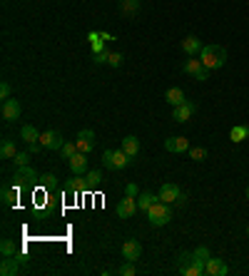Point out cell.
Segmentation results:
<instances>
[{"label":"cell","instance_id":"obj_1","mask_svg":"<svg viewBox=\"0 0 249 276\" xmlns=\"http://www.w3.org/2000/svg\"><path fill=\"white\" fill-rule=\"evenodd\" d=\"M204 67H210V70H219V67H224V62H227V50L222 48V45H204L202 50H199V55H197Z\"/></svg>","mask_w":249,"mask_h":276},{"label":"cell","instance_id":"obj_2","mask_svg":"<svg viewBox=\"0 0 249 276\" xmlns=\"http://www.w3.org/2000/svg\"><path fill=\"white\" fill-rule=\"evenodd\" d=\"M147 219H150V224L152 226H164V224H170L172 221V207L167 204V202H162V199H157L155 204L145 212Z\"/></svg>","mask_w":249,"mask_h":276},{"label":"cell","instance_id":"obj_3","mask_svg":"<svg viewBox=\"0 0 249 276\" xmlns=\"http://www.w3.org/2000/svg\"><path fill=\"white\" fill-rule=\"evenodd\" d=\"M102 164H105L107 169H112V172H120V169L132 164V157L124 152L122 147H120V150H107V152L102 154Z\"/></svg>","mask_w":249,"mask_h":276},{"label":"cell","instance_id":"obj_4","mask_svg":"<svg viewBox=\"0 0 249 276\" xmlns=\"http://www.w3.org/2000/svg\"><path fill=\"white\" fill-rule=\"evenodd\" d=\"M157 199H162V202H167V204H185L187 197L177 184L164 182L162 187H159V192H157Z\"/></svg>","mask_w":249,"mask_h":276},{"label":"cell","instance_id":"obj_5","mask_svg":"<svg viewBox=\"0 0 249 276\" xmlns=\"http://www.w3.org/2000/svg\"><path fill=\"white\" fill-rule=\"evenodd\" d=\"M194 112H197V105L194 102H189V100H185L182 105H177V107H172V120L180 124L189 122L192 117H194Z\"/></svg>","mask_w":249,"mask_h":276},{"label":"cell","instance_id":"obj_6","mask_svg":"<svg viewBox=\"0 0 249 276\" xmlns=\"http://www.w3.org/2000/svg\"><path fill=\"white\" fill-rule=\"evenodd\" d=\"M75 145H77V152L90 154L95 150V145H97V137H95L93 129H80L77 137H75Z\"/></svg>","mask_w":249,"mask_h":276},{"label":"cell","instance_id":"obj_7","mask_svg":"<svg viewBox=\"0 0 249 276\" xmlns=\"http://www.w3.org/2000/svg\"><path fill=\"white\" fill-rule=\"evenodd\" d=\"M115 212H117V216H120V219H130V216H135V212H137V197H130V194H124L122 199L117 202Z\"/></svg>","mask_w":249,"mask_h":276},{"label":"cell","instance_id":"obj_8","mask_svg":"<svg viewBox=\"0 0 249 276\" xmlns=\"http://www.w3.org/2000/svg\"><path fill=\"white\" fill-rule=\"evenodd\" d=\"M40 145H43L45 150H58V152H60L62 145H65V140H62L60 132L48 129V132H40Z\"/></svg>","mask_w":249,"mask_h":276},{"label":"cell","instance_id":"obj_9","mask_svg":"<svg viewBox=\"0 0 249 276\" xmlns=\"http://www.w3.org/2000/svg\"><path fill=\"white\" fill-rule=\"evenodd\" d=\"M13 179H15V187H28V184H35V179H40V177H37V172L32 169L30 164H28V167H18L15 174H13Z\"/></svg>","mask_w":249,"mask_h":276},{"label":"cell","instance_id":"obj_10","mask_svg":"<svg viewBox=\"0 0 249 276\" xmlns=\"http://www.w3.org/2000/svg\"><path fill=\"white\" fill-rule=\"evenodd\" d=\"M0 112H3V120H5V122H13V120L20 117L23 110H20V102H18L15 97H8V100H3V110H0Z\"/></svg>","mask_w":249,"mask_h":276},{"label":"cell","instance_id":"obj_11","mask_svg":"<svg viewBox=\"0 0 249 276\" xmlns=\"http://www.w3.org/2000/svg\"><path fill=\"white\" fill-rule=\"evenodd\" d=\"M142 256V244L137 239H127L122 244V259L124 261H137Z\"/></svg>","mask_w":249,"mask_h":276},{"label":"cell","instance_id":"obj_12","mask_svg":"<svg viewBox=\"0 0 249 276\" xmlns=\"http://www.w3.org/2000/svg\"><path fill=\"white\" fill-rule=\"evenodd\" d=\"M164 150L172 154L189 152V140H187V137H167V140H164Z\"/></svg>","mask_w":249,"mask_h":276},{"label":"cell","instance_id":"obj_13","mask_svg":"<svg viewBox=\"0 0 249 276\" xmlns=\"http://www.w3.org/2000/svg\"><path fill=\"white\" fill-rule=\"evenodd\" d=\"M204 269H207V274H210V276H227V274H229L227 261H224V259H217V256H210Z\"/></svg>","mask_w":249,"mask_h":276},{"label":"cell","instance_id":"obj_14","mask_svg":"<svg viewBox=\"0 0 249 276\" xmlns=\"http://www.w3.org/2000/svg\"><path fill=\"white\" fill-rule=\"evenodd\" d=\"M67 164H70V172H72V174H85V172H88V154L75 152L67 159Z\"/></svg>","mask_w":249,"mask_h":276},{"label":"cell","instance_id":"obj_15","mask_svg":"<svg viewBox=\"0 0 249 276\" xmlns=\"http://www.w3.org/2000/svg\"><path fill=\"white\" fill-rule=\"evenodd\" d=\"M202 48H204V45L199 42V37H197V35H187L185 40H182V53H185L187 58H197Z\"/></svg>","mask_w":249,"mask_h":276},{"label":"cell","instance_id":"obj_16","mask_svg":"<svg viewBox=\"0 0 249 276\" xmlns=\"http://www.w3.org/2000/svg\"><path fill=\"white\" fill-rule=\"evenodd\" d=\"M18 271H20V259H15V256H3L0 276H15Z\"/></svg>","mask_w":249,"mask_h":276},{"label":"cell","instance_id":"obj_17","mask_svg":"<svg viewBox=\"0 0 249 276\" xmlns=\"http://www.w3.org/2000/svg\"><path fill=\"white\" fill-rule=\"evenodd\" d=\"M247 137H249V127H247V124H234V127L229 129V140H232L234 145L244 142Z\"/></svg>","mask_w":249,"mask_h":276},{"label":"cell","instance_id":"obj_18","mask_svg":"<svg viewBox=\"0 0 249 276\" xmlns=\"http://www.w3.org/2000/svg\"><path fill=\"white\" fill-rule=\"evenodd\" d=\"M122 150H124L127 154H130L132 159H135V157L140 154V140H137L135 134H127V137L122 140Z\"/></svg>","mask_w":249,"mask_h":276},{"label":"cell","instance_id":"obj_19","mask_svg":"<svg viewBox=\"0 0 249 276\" xmlns=\"http://www.w3.org/2000/svg\"><path fill=\"white\" fill-rule=\"evenodd\" d=\"M164 100H167L172 107H177V105H182V102H185V92L180 90V87H170V90L164 92Z\"/></svg>","mask_w":249,"mask_h":276},{"label":"cell","instance_id":"obj_20","mask_svg":"<svg viewBox=\"0 0 249 276\" xmlns=\"http://www.w3.org/2000/svg\"><path fill=\"white\" fill-rule=\"evenodd\" d=\"M157 202V197L155 194H150V192H142V194H137V209L140 212H147L152 204Z\"/></svg>","mask_w":249,"mask_h":276},{"label":"cell","instance_id":"obj_21","mask_svg":"<svg viewBox=\"0 0 249 276\" xmlns=\"http://www.w3.org/2000/svg\"><path fill=\"white\" fill-rule=\"evenodd\" d=\"M20 140L28 142V145H30V142H40V132H37L32 124H23V129H20Z\"/></svg>","mask_w":249,"mask_h":276},{"label":"cell","instance_id":"obj_22","mask_svg":"<svg viewBox=\"0 0 249 276\" xmlns=\"http://www.w3.org/2000/svg\"><path fill=\"white\" fill-rule=\"evenodd\" d=\"M192 261H194V251H180V254H177V271L185 274V269Z\"/></svg>","mask_w":249,"mask_h":276},{"label":"cell","instance_id":"obj_23","mask_svg":"<svg viewBox=\"0 0 249 276\" xmlns=\"http://www.w3.org/2000/svg\"><path fill=\"white\" fill-rule=\"evenodd\" d=\"M202 67H204V65H202V60H199V58H189V60H185V65H182V70H185L187 75H192V77H194V75H197Z\"/></svg>","mask_w":249,"mask_h":276},{"label":"cell","instance_id":"obj_24","mask_svg":"<svg viewBox=\"0 0 249 276\" xmlns=\"http://www.w3.org/2000/svg\"><path fill=\"white\" fill-rule=\"evenodd\" d=\"M88 40H90V48H93V53H102V50H105L102 32H90V35H88Z\"/></svg>","mask_w":249,"mask_h":276},{"label":"cell","instance_id":"obj_25","mask_svg":"<svg viewBox=\"0 0 249 276\" xmlns=\"http://www.w3.org/2000/svg\"><path fill=\"white\" fill-rule=\"evenodd\" d=\"M0 154H3V159H13L18 150H15V145L10 142V140H3V145H0Z\"/></svg>","mask_w":249,"mask_h":276},{"label":"cell","instance_id":"obj_26","mask_svg":"<svg viewBox=\"0 0 249 276\" xmlns=\"http://www.w3.org/2000/svg\"><path fill=\"white\" fill-rule=\"evenodd\" d=\"M189 159H194V162H204V159H207V147H197V145H194V147H189Z\"/></svg>","mask_w":249,"mask_h":276},{"label":"cell","instance_id":"obj_27","mask_svg":"<svg viewBox=\"0 0 249 276\" xmlns=\"http://www.w3.org/2000/svg\"><path fill=\"white\" fill-rule=\"evenodd\" d=\"M0 254H3V256H15V254H18V246H15V242H10V239H3V242H0Z\"/></svg>","mask_w":249,"mask_h":276},{"label":"cell","instance_id":"obj_28","mask_svg":"<svg viewBox=\"0 0 249 276\" xmlns=\"http://www.w3.org/2000/svg\"><path fill=\"white\" fill-rule=\"evenodd\" d=\"M120 8H122V15H135L140 10V3L137 0H120Z\"/></svg>","mask_w":249,"mask_h":276},{"label":"cell","instance_id":"obj_29","mask_svg":"<svg viewBox=\"0 0 249 276\" xmlns=\"http://www.w3.org/2000/svg\"><path fill=\"white\" fill-rule=\"evenodd\" d=\"M15 197H18L15 189H10V187L3 189V204H5V207H13V204H15Z\"/></svg>","mask_w":249,"mask_h":276},{"label":"cell","instance_id":"obj_30","mask_svg":"<svg viewBox=\"0 0 249 276\" xmlns=\"http://www.w3.org/2000/svg\"><path fill=\"white\" fill-rule=\"evenodd\" d=\"M30 152H18L15 157H13V162H15V167H28L30 164Z\"/></svg>","mask_w":249,"mask_h":276},{"label":"cell","instance_id":"obj_31","mask_svg":"<svg viewBox=\"0 0 249 276\" xmlns=\"http://www.w3.org/2000/svg\"><path fill=\"white\" fill-rule=\"evenodd\" d=\"M75 152H77V145H75V142H65V145H62V150H60V157H62V159H70Z\"/></svg>","mask_w":249,"mask_h":276},{"label":"cell","instance_id":"obj_32","mask_svg":"<svg viewBox=\"0 0 249 276\" xmlns=\"http://www.w3.org/2000/svg\"><path fill=\"white\" fill-rule=\"evenodd\" d=\"M210 256H212V254H210V249H207V246H197V249H194V259H199V261H204V264H207V259H210Z\"/></svg>","mask_w":249,"mask_h":276},{"label":"cell","instance_id":"obj_33","mask_svg":"<svg viewBox=\"0 0 249 276\" xmlns=\"http://www.w3.org/2000/svg\"><path fill=\"white\" fill-rule=\"evenodd\" d=\"M135 271H137V269H135V261H127L124 266L117 269V274H120V276H135Z\"/></svg>","mask_w":249,"mask_h":276},{"label":"cell","instance_id":"obj_34","mask_svg":"<svg viewBox=\"0 0 249 276\" xmlns=\"http://www.w3.org/2000/svg\"><path fill=\"white\" fill-rule=\"evenodd\" d=\"M85 179L93 184V187H97V184L102 182V172H100V169H93V172H88V177H85Z\"/></svg>","mask_w":249,"mask_h":276},{"label":"cell","instance_id":"obj_35","mask_svg":"<svg viewBox=\"0 0 249 276\" xmlns=\"http://www.w3.org/2000/svg\"><path fill=\"white\" fill-rule=\"evenodd\" d=\"M107 60H110V53H107V50H102V53H93V62H95V65H105Z\"/></svg>","mask_w":249,"mask_h":276},{"label":"cell","instance_id":"obj_36","mask_svg":"<svg viewBox=\"0 0 249 276\" xmlns=\"http://www.w3.org/2000/svg\"><path fill=\"white\" fill-rule=\"evenodd\" d=\"M122 55H120V53H110V60H107V65H112V67H120V65H122Z\"/></svg>","mask_w":249,"mask_h":276},{"label":"cell","instance_id":"obj_37","mask_svg":"<svg viewBox=\"0 0 249 276\" xmlns=\"http://www.w3.org/2000/svg\"><path fill=\"white\" fill-rule=\"evenodd\" d=\"M210 72H212L210 67H202V70L194 75V80H197V82H204V80H210Z\"/></svg>","mask_w":249,"mask_h":276},{"label":"cell","instance_id":"obj_38","mask_svg":"<svg viewBox=\"0 0 249 276\" xmlns=\"http://www.w3.org/2000/svg\"><path fill=\"white\" fill-rule=\"evenodd\" d=\"M40 179H43V184H45V187H48V189H53V187H55V179H58V177H55V174H45V177H40Z\"/></svg>","mask_w":249,"mask_h":276},{"label":"cell","instance_id":"obj_39","mask_svg":"<svg viewBox=\"0 0 249 276\" xmlns=\"http://www.w3.org/2000/svg\"><path fill=\"white\" fill-rule=\"evenodd\" d=\"M124 194H130V197H137L140 194V189H137V184L135 182H130L127 187H124Z\"/></svg>","mask_w":249,"mask_h":276},{"label":"cell","instance_id":"obj_40","mask_svg":"<svg viewBox=\"0 0 249 276\" xmlns=\"http://www.w3.org/2000/svg\"><path fill=\"white\" fill-rule=\"evenodd\" d=\"M0 97H3V100L10 97V82H0Z\"/></svg>","mask_w":249,"mask_h":276},{"label":"cell","instance_id":"obj_41","mask_svg":"<svg viewBox=\"0 0 249 276\" xmlns=\"http://www.w3.org/2000/svg\"><path fill=\"white\" fill-rule=\"evenodd\" d=\"M40 150H45V147H43L40 142H30V145H28V152H30V154H37Z\"/></svg>","mask_w":249,"mask_h":276},{"label":"cell","instance_id":"obj_42","mask_svg":"<svg viewBox=\"0 0 249 276\" xmlns=\"http://www.w3.org/2000/svg\"><path fill=\"white\" fill-rule=\"evenodd\" d=\"M244 194H247V199H249V187H247V192H244Z\"/></svg>","mask_w":249,"mask_h":276},{"label":"cell","instance_id":"obj_43","mask_svg":"<svg viewBox=\"0 0 249 276\" xmlns=\"http://www.w3.org/2000/svg\"><path fill=\"white\" fill-rule=\"evenodd\" d=\"M247 237H249V226H247Z\"/></svg>","mask_w":249,"mask_h":276}]
</instances>
